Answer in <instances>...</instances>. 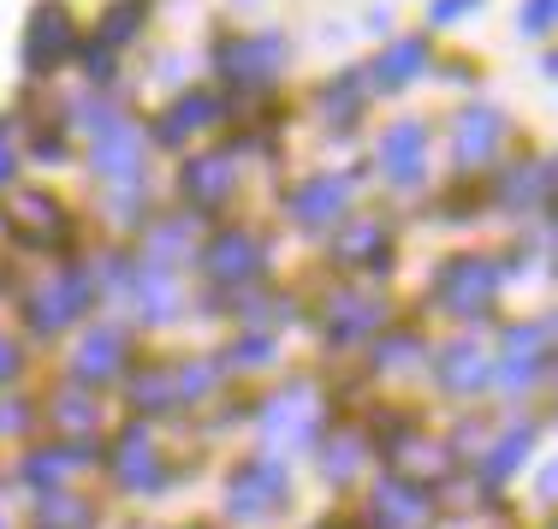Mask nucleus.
<instances>
[{
  "label": "nucleus",
  "instance_id": "17",
  "mask_svg": "<svg viewBox=\"0 0 558 529\" xmlns=\"http://www.w3.org/2000/svg\"><path fill=\"white\" fill-rule=\"evenodd\" d=\"M344 203H351V179L344 173H315V179H303L298 191H291V220H298V227H327V220L344 215Z\"/></svg>",
  "mask_w": 558,
  "mask_h": 529
},
{
  "label": "nucleus",
  "instance_id": "23",
  "mask_svg": "<svg viewBox=\"0 0 558 529\" xmlns=\"http://www.w3.org/2000/svg\"><path fill=\"white\" fill-rule=\"evenodd\" d=\"M387 458L392 470H410V476H446L451 470V453L440 441H422V434H404V441H387ZM410 476H398V482H410Z\"/></svg>",
  "mask_w": 558,
  "mask_h": 529
},
{
  "label": "nucleus",
  "instance_id": "28",
  "mask_svg": "<svg viewBox=\"0 0 558 529\" xmlns=\"http://www.w3.org/2000/svg\"><path fill=\"white\" fill-rule=\"evenodd\" d=\"M36 529H89V500L65 494V488H48L43 506H36Z\"/></svg>",
  "mask_w": 558,
  "mask_h": 529
},
{
  "label": "nucleus",
  "instance_id": "35",
  "mask_svg": "<svg viewBox=\"0 0 558 529\" xmlns=\"http://www.w3.org/2000/svg\"><path fill=\"white\" fill-rule=\"evenodd\" d=\"M547 24H553V0H523V31H547Z\"/></svg>",
  "mask_w": 558,
  "mask_h": 529
},
{
  "label": "nucleus",
  "instance_id": "21",
  "mask_svg": "<svg viewBox=\"0 0 558 529\" xmlns=\"http://www.w3.org/2000/svg\"><path fill=\"white\" fill-rule=\"evenodd\" d=\"M119 369H125V334H119V327H96V334L77 346V357H72V375L89 381V387L119 375Z\"/></svg>",
  "mask_w": 558,
  "mask_h": 529
},
{
  "label": "nucleus",
  "instance_id": "19",
  "mask_svg": "<svg viewBox=\"0 0 558 529\" xmlns=\"http://www.w3.org/2000/svg\"><path fill=\"white\" fill-rule=\"evenodd\" d=\"M499 203L505 208H547L553 203V161L547 155H529V161H517L511 173H505V184H499Z\"/></svg>",
  "mask_w": 558,
  "mask_h": 529
},
{
  "label": "nucleus",
  "instance_id": "22",
  "mask_svg": "<svg viewBox=\"0 0 558 529\" xmlns=\"http://www.w3.org/2000/svg\"><path fill=\"white\" fill-rule=\"evenodd\" d=\"M333 262H344V268H387V227L380 220H351L333 238Z\"/></svg>",
  "mask_w": 558,
  "mask_h": 529
},
{
  "label": "nucleus",
  "instance_id": "29",
  "mask_svg": "<svg viewBox=\"0 0 558 529\" xmlns=\"http://www.w3.org/2000/svg\"><path fill=\"white\" fill-rule=\"evenodd\" d=\"M48 417H54L60 429L72 434V441H89V429L101 422V411H96V399H89V393H60L54 411H48Z\"/></svg>",
  "mask_w": 558,
  "mask_h": 529
},
{
  "label": "nucleus",
  "instance_id": "32",
  "mask_svg": "<svg viewBox=\"0 0 558 529\" xmlns=\"http://www.w3.org/2000/svg\"><path fill=\"white\" fill-rule=\"evenodd\" d=\"M356 465H363V441H356V434H333V446L322 453V470L333 476V482H344Z\"/></svg>",
  "mask_w": 558,
  "mask_h": 529
},
{
  "label": "nucleus",
  "instance_id": "13",
  "mask_svg": "<svg viewBox=\"0 0 558 529\" xmlns=\"http://www.w3.org/2000/svg\"><path fill=\"white\" fill-rule=\"evenodd\" d=\"M7 227L19 232L24 244L54 250V244H65L72 220H65V208L54 203V196H12V203H7Z\"/></svg>",
  "mask_w": 558,
  "mask_h": 529
},
{
  "label": "nucleus",
  "instance_id": "8",
  "mask_svg": "<svg viewBox=\"0 0 558 529\" xmlns=\"http://www.w3.org/2000/svg\"><path fill=\"white\" fill-rule=\"evenodd\" d=\"M368 524H375V529H428L434 524V506H428V494H422L416 482H398V476H387V482L368 494Z\"/></svg>",
  "mask_w": 558,
  "mask_h": 529
},
{
  "label": "nucleus",
  "instance_id": "1",
  "mask_svg": "<svg viewBox=\"0 0 558 529\" xmlns=\"http://www.w3.org/2000/svg\"><path fill=\"white\" fill-rule=\"evenodd\" d=\"M434 298L451 315H487L499 298V262L494 256H451L434 280Z\"/></svg>",
  "mask_w": 558,
  "mask_h": 529
},
{
  "label": "nucleus",
  "instance_id": "6",
  "mask_svg": "<svg viewBox=\"0 0 558 529\" xmlns=\"http://www.w3.org/2000/svg\"><path fill=\"white\" fill-rule=\"evenodd\" d=\"M279 506H286V470H279L274 458L244 465L232 476V488H226V512H232V518H268Z\"/></svg>",
  "mask_w": 558,
  "mask_h": 529
},
{
  "label": "nucleus",
  "instance_id": "26",
  "mask_svg": "<svg viewBox=\"0 0 558 529\" xmlns=\"http://www.w3.org/2000/svg\"><path fill=\"white\" fill-rule=\"evenodd\" d=\"M422 65H428V43H422V36H404V43H392L387 55L375 60V84L380 89H398V84H410Z\"/></svg>",
  "mask_w": 558,
  "mask_h": 529
},
{
  "label": "nucleus",
  "instance_id": "12",
  "mask_svg": "<svg viewBox=\"0 0 558 529\" xmlns=\"http://www.w3.org/2000/svg\"><path fill=\"white\" fill-rule=\"evenodd\" d=\"M380 173L392 184H422V173H428V131L416 119L387 125V137H380Z\"/></svg>",
  "mask_w": 558,
  "mask_h": 529
},
{
  "label": "nucleus",
  "instance_id": "33",
  "mask_svg": "<svg viewBox=\"0 0 558 529\" xmlns=\"http://www.w3.org/2000/svg\"><path fill=\"white\" fill-rule=\"evenodd\" d=\"M410 363H422V339H416V334H392V339H380L375 369H410Z\"/></svg>",
  "mask_w": 558,
  "mask_h": 529
},
{
  "label": "nucleus",
  "instance_id": "2",
  "mask_svg": "<svg viewBox=\"0 0 558 529\" xmlns=\"http://www.w3.org/2000/svg\"><path fill=\"white\" fill-rule=\"evenodd\" d=\"M89 298H96V280H89L84 268H60L48 286H36V298L24 303V322L36 327V334H60L72 315L89 310Z\"/></svg>",
  "mask_w": 558,
  "mask_h": 529
},
{
  "label": "nucleus",
  "instance_id": "18",
  "mask_svg": "<svg viewBox=\"0 0 558 529\" xmlns=\"http://www.w3.org/2000/svg\"><path fill=\"white\" fill-rule=\"evenodd\" d=\"M434 375H440L446 393H482L487 375H494V357H487V346H475V339H451V346L440 351V363H434Z\"/></svg>",
  "mask_w": 558,
  "mask_h": 529
},
{
  "label": "nucleus",
  "instance_id": "40",
  "mask_svg": "<svg viewBox=\"0 0 558 529\" xmlns=\"http://www.w3.org/2000/svg\"><path fill=\"white\" fill-rule=\"evenodd\" d=\"M24 422H31V411H24V405L0 399V434H7V429H24Z\"/></svg>",
  "mask_w": 558,
  "mask_h": 529
},
{
  "label": "nucleus",
  "instance_id": "20",
  "mask_svg": "<svg viewBox=\"0 0 558 529\" xmlns=\"http://www.w3.org/2000/svg\"><path fill=\"white\" fill-rule=\"evenodd\" d=\"M220 113H226L220 96H208V89H191V96H179L161 119H155V137H161V143H184V137H196V131H208Z\"/></svg>",
  "mask_w": 558,
  "mask_h": 529
},
{
  "label": "nucleus",
  "instance_id": "9",
  "mask_svg": "<svg viewBox=\"0 0 558 529\" xmlns=\"http://www.w3.org/2000/svg\"><path fill=\"white\" fill-rule=\"evenodd\" d=\"M547 334H553V322H529V327H511L505 334V357H499V387H511V393H529V381L541 375V363H547Z\"/></svg>",
  "mask_w": 558,
  "mask_h": 529
},
{
  "label": "nucleus",
  "instance_id": "15",
  "mask_svg": "<svg viewBox=\"0 0 558 529\" xmlns=\"http://www.w3.org/2000/svg\"><path fill=\"white\" fill-rule=\"evenodd\" d=\"M89 167H96L101 179H137L143 173V137L131 119H108V125L96 131V149H89Z\"/></svg>",
  "mask_w": 558,
  "mask_h": 529
},
{
  "label": "nucleus",
  "instance_id": "37",
  "mask_svg": "<svg viewBox=\"0 0 558 529\" xmlns=\"http://www.w3.org/2000/svg\"><path fill=\"white\" fill-rule=\"evenodd\" d=\"M470 7H482V0H434V24H458Z\"/></svg>",
  "mask_w": 558,
  "mask_h": 529
},
{
  "label": "nucleus",
  "instance_id": "39",
  "mask_svg": "<svg viewBox=\"0 0 558 529\" xmlns=\"http://www.w3.org/2000/svg\"><path fill=\"white\" fill-rule=\"evenodd\" d=\"M24 369V357H19V346H12V339H0V387H7L12 375H19Z\"/></svg>",
  "mask_w": 558,
  "mask_h": 529
},
{
  "label": "nucleus",
  "instance_id": "36",
  "mask_svg": "<svg viewBox=\"0 0 558 529\" xmlns=\"http://www.w3.org/2000/svg\"><path fill=\"white\" fill-rule=\"evenodd\" d=\"M12 173H19V155H12V125L0 119V184H12Z\"/></svg>",
  "mask_w": 558,
  "mask_h": 529
},
{
  "label": "nucleus",
  "instance_id": "34",
  "mask_svg": "<svg viewBox=\"0 0 558 529\" xmlns=\"http://www.w3.org/2000/svg\"><path fill=\"white\" fill-rule=\"evenodd\" d=\"M523 453H529V429H511V434H505V441L494 446V458H487V470H494V476H505V470H511Z\"/></svg>",
  "mask_w": 558,
  "mask_h": 529
},
{
  "label": "nucleus",
  "instance_id": "16",
  "mask_svg": "<svg viewBox=\"0 0 558 529\" xmlns=\"http://www.w3.org/2000/svg\"><path fill=\"white\" fill-rule=\"evenodd\" d=\"M499 137H505V113L487 108V101H475V108H463L458 119H451V143H458V161L463 167L494 161Z\"/></svg>",
  "mask_w": 558,
  "mask_h": 529
},
{
  "label": "nucleus",
  "instance_id": "5",
  "mask_svg": "<svg viewBox=\"0 0 558 529\" xmlns=\"http://www.w3.org/2000/svg\"><path fill=\"white\" fill-rule=\"evenodd\" d=\"M315 429H322V399H315V387H286V393H274L268 411H262L268 446H310Z\"/></svg>",
  "mask_w": 558,
  "mask_h": 529
},
{
  "label": "nucleus",
  "instance_id": "25",
  "mask_svg": "<svg viewBox=\"0 0 558 529\" xmlns=\"http://www.w3.org/2000/svg\"><path fill=\"white\" fill-rule=\"evenodd\" d=\"M131 303H137V315H149V322L179 315V292H172L167 268H137L131 274Z\"/></svg>",
  "mask_w": 558,
  "mask_h": 529
},
{
  "label": "nucleus",
  "instance_id": "3",
  "mask_svg": "<svg viewBox=\"0 0 558 529\" xmlns=\"http://www.w3.org/2000/svg\"><path fill=\"white\" fill-rule=\"evenodd\" d=\"M77 55V24L72 12L60 7V0H43V7L31 12V24H24V65L31 72H54Z\"/></svg>",
  "mask_w": 558,
  "mask_h": 529
},
{
  "label": "nucleus",
  "instance_id": "24",
  "mask_svg": "<svg viewBox=\"0 0 558 529\" xmlns=\"http://www.w3.org/2000/svg\"><path fill=\"white\" fill-rule=\"evenodd\" d=\"M131 405H143V411H172L179 399V363H149L131 375Z\"/></svg>",
  "mask_w": 558,
  "mask_h": 529
},
{
  "label": "nucleus",
  "instance_id": "31",
  "mask_svg": "<svg viewBox=\"0 0 558 529\" xmlns=\"http://www.w3.org/2000/svg\"><path fill=\"white\" fill-rule=\"evenodd\" d=\"M356 96H363V77H339V84L322 96V113H333V131H344L356 119Z\"/></svg>",
  "mask_w": 558,
  "mask_h": 529
},
{
  "label": "nucleus",
  "instance_id": "38",
  "mask_svg": "<svg viewBox=\"0 0 558 529\" xmlns=\"http://www.w3.org/2000/svg\"><path fill=\"white\" fill-rule=\"evenodd\" d=\"M268 357H274V339L250 334V339H244V351H238V363H268Z\"/></svg>",
  "mask_w": 558,
  "mask_h": 529
},
{
  "label": "nucleus",
  "instance_id": "27",
  "mask_svg": "<svg viewBox=\"0 0 558 529\" xmlns=\"http://www.w3.org/2000/svg\"><path fill=\"white\" fill-rule=\"evenodd\" d=\"M77 465H89V446H43V453H31L24 458V476H31V482H43V494L48 488H60V476L65 470H77Z\"/></svg>",
  "mask_w": 558,
  "mask_h": 529
},
{
  "label": "nucleus",
  "instance_id": "7",
  "mask_svg": "<svg viewBox=\"0 0 558 529\" xmlns=\"http://www.w3.org/2000/svg\"><path fill=\"white\" fill-rule=\"evenodd\" d=\"M238 184V161L232 149H208V155H191V161L179 167V196L191 208H220L226 196H232Z\"/></svg>",
  "mask_w": 558,
  "mask_h": 529
},
{
  "label": "nucleus",
  "instance_id": "4",
  "mask_svg": "<svg viewBox=\"0 0 558 529\" xmlns=\"http://www.w3.org/2000/svg\"><path fill=\"white\" fill-rule=\"evenodd\" d=\"M279 65H286V43H279L274 31H256V36H232V43H220V72L232 77V84H244V89L274 84Z\"/></svg>",
  "mask_w": 558,
  "mask_h": 529
},
{
  "label": "nucleus",
  "instance_id": "30",
  "mask_svg": "<svg viewBox=\"0 0 558 529\" xmlns=\"http://www.w3.org/2000/svg\"><path fill=\"white\" fill-rule=\"evenodd\" d=\"M137 24H143V0H119V7H108V19H101V55L119 48L125 36H137Z\"/></svg>",
  "mask_w": 558,
  "mask_h": 529
},
{
  "label": "nucleus",
  "instance_id": "11",
  "mask_svg": "<svg viewBox=\"0 0 558 529\" xmlns=\"http://www.w3.org/2000/svg\"><path fill=\"white\" fill-rule=\"evenodd\" d=\"M113 482L131 488V494H161L167 465H161V453H155V441L143 429L119 434V446H113Z\"/></svg>",
  "mask_w": 558,
  "mask_h": 529
},
{
  "label": "nucleus",
  "instance_id": "10",
  "mask_svg": "<svg viewBox=\"0 0 558 529\" xmlns=\"http://www.w3.org/2000/svg\"><path fill=\"white\" fill-rule=\"evenodd\" d=\"M380 298H363V292H333L327 298V310H322V334H327V346H363L368 334L380 327Z\"/></svg>",
  "mask_w": 558,
  "mask_h": 529
},
{
  "label": "nucleus",
  "instance_id": "14",
  "mask_svg": "<svg viewBox=\"0 0 558 529\" xmlns=\"http://www.w3.org/2000/svg\"><path fill=\"white\" fill-rule=\"evenodd\" d=\"M203 268H208L215 286H244V280H256V274L268 268V256H262V244L250 232H220L215 244L203 250Z\"/></svg>",
  "mask_w": 558,
  "mask_h": 529
}]
</instances>
